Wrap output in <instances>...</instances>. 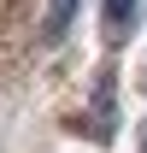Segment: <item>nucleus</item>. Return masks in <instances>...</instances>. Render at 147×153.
<instances>
[{"label":"nucleus","mask_w":147,"mask_h":153,"mask_svg":"<svg viewBox=\"0 0 147 153\" xmlns=\"http://www.w3.org/2000/svg\"><path fill=\"white\" fill-rule=\"evenodd\" d=\"M100 18H106V36H112V41H124V30L135 24V0H106Z\"/></svg>","instance_id":"nucleus-1"},{"label":"nucleus","mask_w":147,"mask_h":153,"mask_svg":"<svg viewBox=\"0 0 147 153\" xmlns=\"http://www.w3.org/2000/svg\"><path fill=\"white\" fill-rule=\"evenodd\" d=\"M76 6H82V0H53V6H47V41H59L65 30H71V18H76Z\"/></svg>","instance_id":"nucleus-2"}]
</instances>
